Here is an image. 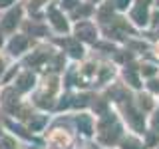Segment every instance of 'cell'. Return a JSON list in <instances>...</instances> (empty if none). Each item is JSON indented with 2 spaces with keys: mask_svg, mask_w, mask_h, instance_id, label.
I'll list each match as a JSON object with an SVG mask.
<instances>
[{
  "mask_svg": "<svg viewBox=\"0 0 159 149\" xmlns=\"http://www.w3.org/2000/svg\"><path fill=\"white\" fill-rule=\"evenodd\" d=\"M52 141L54 143H60V145H66V143H68V135H66V133H54Z\"/></svg>",
  "mask_w": 159,
  "mask_h": 149,
  "instance_id": "6da1fadb",
  "label": "cell"
},
{
  "mask_svg": "<svg viewBox=\"0 0 159 149\" xmlns=\"http://www.w3.org/2000/svg\"><path fill=\"white\" fill-rule=\"evenodd\" d=\"M16 18H18V14H16V12H14V14H10V16L6 18L8 22H4V28H12V26H14V22H16Z\"/></svg>",
  "mask_w": 159,
  "mask_h": 149,
  "instance_id": "7a4b0ae2",
  "label": "cell"
}]
</instances>
